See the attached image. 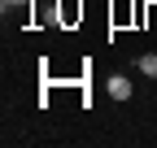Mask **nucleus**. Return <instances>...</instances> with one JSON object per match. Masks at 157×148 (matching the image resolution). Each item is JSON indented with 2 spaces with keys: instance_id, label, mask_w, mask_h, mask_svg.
<instances>
[{
  "instance_id": "obj_3",
  "label": "nucleus",
  "mask_w": 157,
  "mask_h": 148,
  "mask_svg": "<svg viewBox=\"0 0 157 148\" xmlns=\"http://www.w3.org/2000/svg\"><path fill=\"white\" fill-rule=\"evenodd\" d=\"M17 5H31V0H0V9H5V13H9V9H17Z\"/></svg>"
},
{
  "instance_id": "obj_1",
  "label": "nucleus",
  "mask_w": 157,
  "mask_h": 148,
  "mask_svg": "<svg viewBox=\"0 0 157 148\" xmlns=\"http://www.w3.org/2000/svg\"><path fill=\"white\" fill-rule=\"evenodd\" d=\"M105 91H109V96L113 100H131V79H127V74H109V79H105Z\"/></svg>"
},
{
  "instance_id": "obj_2",
  "label": "nucleus",
  "mask_w": 157,
  "mask_h": 148,
  "mask_svg": "<svg viewBox=\"0 0 157 148\" xmlns=\"http://www.w3.org/2000/svg\"><path fill=\"white\" fill-rule=\"evenodd\" d=\"M135 70H140L144 79H157V52H144V57H135Z\"/></svg>"
}]
</instances>
